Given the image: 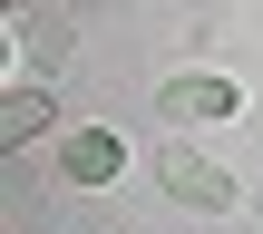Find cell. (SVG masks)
<instances>
[{
  "label": "cell",
  "instance_id": "1",
  "mask_svg": "<svg viewBox=\"0 0 263 234\" xmlns=\"http://www.w3.org/2000/svg\"><path fill=\"white\" fill-rule=\"evenodd\" d=\"M156 186H166L176 205H195V215H234V176H224L205 147H185V137L156 147Z\"/></svg>",
  "mask_w": 263,
  "mask_h": 234
},
{
  "label": "cell",
  "instance_id": "4",
  "mask_svg": "<svg viewBox=\"0 0 263 234\" xmlns=\"http://www.w3.org/2000/svg\"><path fill=\"white\" fill-rule=\"evenodd\" d=\"M39 127H49V98H39V88H10V98H0V147H29Z\"/></svg>",
  "mask_w": 263,
  "mask_h": 234
},
{
  "label": "cell",
  "instance_id": "2",
  "mask_svg": "<svg viewBox=\"0 0 263 234\" xmlns=\"http://www.w3.org/2000/svg\"><path fill=\"white\" fill-rule=\"evenodd\" d=\"M156 117H176V127H224V117H244V88L215 78V68H185V78L156 88Z\"/></svg>",
  "mask_w": 263,
  "mask_h": 234
},
{
  "label": "cell",
  "instance_id": "3",
  "mask_svg": "<svg viewBox=\"0 0 263 234\" xmlns=\"http://www.w3.org/2000/svg\"><path fill=\"white\" fill-rule=\"evenodd\" d=\"M59 166H68V186H117V176H127V137H107V127H78V137L59 147Z\"/></svg>",
  "mask_w": 263,
  "mask_h": 234
}]
</instances>
